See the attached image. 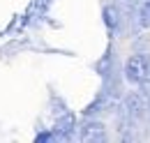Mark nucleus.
Returning a JSON list of instances; mask_svg holds the SVG:
<instances>
[{
  "label": "nucleus",
  "mask_w": 150,
  "mask_h": 143,
  "mask_svg": "<svg viewBox=\"0 0 150 143\" xmlns=\"http://www.w3.org/2000/svg\"><path fill=\"white\" fill-rule=\"evenodd\" d=\"M150 74V55L146 53H134L127 58L125 62V79L134 83V86H141Z\"/></svg>",
  "instance_id": "f257e3e1"
},
{
  "label": "nucleus",
  "mask_w": 150,
  "mask_h": 143,
  "mask_svg": "<svg viewBox=\"0 0 150 143\" xmlns=\"http://www.w3.org/2000/svg\"><path fill=\"white\" fill-rule=\"evenodd\" d=\"M125 118L129 122H139L143 118V99H141V95H136V92L127 95V99H125Z\"/></svg>",
  "instance_id": "f03ea898"
},
{
  "label": "nucleus",
  "mask_w": 150,
  "mask_h": 143,
  "mask_svg": "<svg viewBox=\"0 0 150 143\" xmlns=\"http://www.w3.org/2000/svg\"><path fill=\"white\" fill-rule=\"evenodd\" d=\"M106 139V132L102 122H88L81 129V141H104Z\"/></svg>",
  "instance_id": "7ed1b4c3"
},
{
  "label": "nucleus",
  "mask_w": 150,
  "mask_h": 143,
  "mask_svg": "<svg viewBox=\"0 0 150 143\" xmlns=\"http://www.w3.org/2000/svg\"><path fill=\"white\" fill-rule=\"evenodd\" d=\"M120 18H122V14H120V9H118L115 5L104 7V23L109 25V30H111V33H115V30H118V25H120Z\"/></svg>",
  "instance_id": "20e7f679"
},
{
  "label": "nucleus",
  "mask_w": 150,
  "mask_h": 143,
  "mask_svg": "<svg viewBox=\"0 0 150 143\" xmlns=\"http://www.w3.org/2000/svg\"><path fill=\"white\" fill-rule=\"evenodd\" d=\"M139 28H150V0H141V5L134 12Z\"/></svg>",
  "instance_id": "39448f33"
},
{
  "label": "nucleus",
  "mask_w": 150,
  "mask_h": 143,
  "mask_svg": "<svg viewBox=\"0 0 150 143\" xmlns=\"http://www.w3.org/2000/svg\"><path fill=\"white\" fill-rule=\"evenodd\" d=\"M141 5V0H115V7L120 9V14L125 18H129L134 12H136V7Z\"/></svg>",
  "instance_id": "423d86ee"
}]
</instances>
